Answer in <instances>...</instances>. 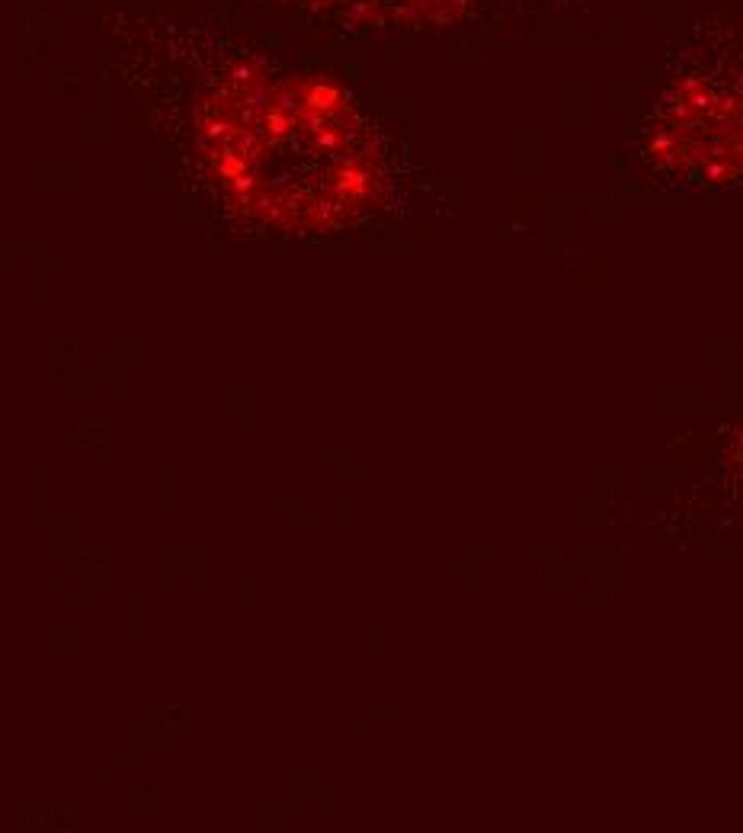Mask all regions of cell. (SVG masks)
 <instances>
[{"label":"cell","instance_id":"obj_3","mask_svg":"<svg viewBox=\"0 0 743 833\" xmlns=\"http://www.w3.org/2000/svg\"><path fill=\"white\" fill-rule=\"evenodd\" d=\"M289 20L353 38L490 33L532 10L574 0H251Z\"/></svg>","mask_w":743,"mask_h":833},{"label":"cell","instance_id":"obj_1","mask_svg":"<svg viewBox=\"0 0 743 833\" xmlns=\"http://www.w3.org/2000/svg\"><path fill=\"white\" fill-rule=\"evenodd\" d=\"M100 33L112 68L231 227L318 241L408 212L401 138L321 55L154 0H103Z\"/></svg>","mask_w":743,"mask_h":833},{"label":"cell","instance_id":"obj_2","mask_svg":"<svg viewBox=\"0 0 743 833\" xmlns=\"http://www.w3.org/2000/svg\"><path fill=\"white\" fill-rule=\"evenodd\" d=\"M625 174L637 187L743 190V0L692 20L634 97Z\"/></svg>","mask_w":743,"mask_h":833}]
</instances>
